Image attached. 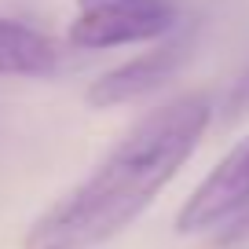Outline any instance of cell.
Listing matches in <instances>:
<instances>
[{"instance_id":"obj_1","label":"cell","mask_w":249,"mask_h":249,"mask_svg":"<svg viewBox=\"0 0 249 249\" xmlns=\"http://www.w3.org/2000/svg\"><path fill=\"white\" fill-rule=\"evenodd\" d=\"M209 117V99L195 92L140 117L73 191L33 220L22 249H95L117 238L195 154Z\"/></svg>"},{"instance_id":"obj_2","label":"cell","mask_w":249,"mask_h":249,"mask_svg":"<svg viewBox=\"0 0 249 249\" xmlns=\"http://www.w3.org/2000/svg\"><path fill=\"white\" fill-rule=\"evenodd\" d=\"M179 0H77L66 40L85 52L124 48L172 37L179 30Z\"/></svg>"},{"instance_id":"obj_3","label":"cell","mask_w":249,"mask_h":249,"mask_svg":"<svg viewBox=\"0 0 249 249\" xmlns=\"http://www.w3.org/2000/svg\"><path fill=\"white\" fill-rule=\"evenodd\" d=\"M179 234H209L213 242H238L249 234V140H242L195 195L176 220Z\"/></svg>"},{"instance_id":"obj_4","label":"cell","mask_w":249,"mask_h":249,"mask_svg":"<svg viewBox=\"0 0 249 249\" xmlns=\"http://www.w3.org/2000/svg\"><path fill=\"white\" fill-rule=\"evenodd\" d=\"M195 26H183L176 30L165 44H158L154 52L140 55V59L124 62L117 70L103 73L92 88H88V103L92 107H117V103H128V99H140V95L161 88L165 81H172L183 62L195 55Z\"/></svg>"},{"instance_id":"obj_5","label":"cell","mask_w":249,"mask_h":249,"mask_svg":"<svg viewBox=\"0 0 249 249\" xmlns=\"http://www.w3.org/2000/svg\"><path fill=\"white\" fill-rule=\"evenodd\" d=\"M62 66V48L48 33L0 15V77H48Z\"/></svg>"},{"instance_id":"obj_6","label":"cell","mask_w":249,"mask_h":249,"mask_svg":"<svg viewBox=\"0 0 249 249\" xmlns=\"http://www.w3.org/2000/svg\"><path fill=\"white\" fill-rule=\"evenodd\" d=\"M231 107H234V114L249 110V73L238 81V88H234V95H231Z\"/></svg>"}]
</instances>
